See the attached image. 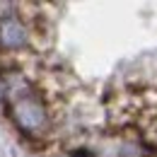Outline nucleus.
Listing matches in <instances>:
<instances>
[{
	"mask_svg": "<svg viewBox=\"0 0 157 157\" xmlns=\"http://www.w3.org/2000/svg\"><path fill=\"white\" fill-rule=\"evenodd\" d=\"M7 111L15 126L27 136H44L48 131L46 101L36 87L27 80H10L7 85Z\"/></svg>",
	"mask_w": 157,
	"mask_h": 157,
	"instance_id": "nucleus-1",
	"label": "nucleus"
},
{
	"mask_svg": "<svg viewBox=\"0 0 157 157\" xmlns=\"http://www.w3.org/2000/svg\"><path fill=\"white\" fill-rule=\"evenodd\" d=\"M29 44L27 24L15 15L0 17V51H20Z\"/></svg>",
	"mask_w": 157,
	"mask_h": 157,
	"instance_id": "nucleus-2",
	"label": "nucleus"
}]
</instances>
